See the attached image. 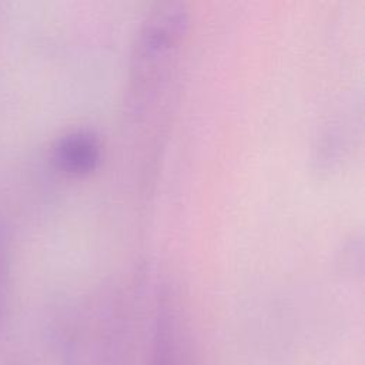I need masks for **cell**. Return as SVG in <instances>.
<instances>
[{"instance_id":"obj_1","label":"cell","mask_w":365,"mask_h":365,"mask_svg":"<svg viewBox=\"0 0 365 365\" xmlns=\"http://www.w3.org/2000/svg\"><path fill=\"white\" fill-rule=\"evenodd\" d=\"M123 311L103 307L67 322L57 336L61 365H134V338Z\"/></svg>"},{"instance_id":"obj_2","label":"cell","mask_w":365,"mask_h":365,"mask_svg":"<svg viewBox=\"0 0 365 365\" xmlns=\"http://www.w3.org/2000/svg\"><path fill=\"white\" fill-rule=\"evenodd\" d=\"M188 29L182 3H164L150 13L138 31L133 51V81L137 88L157 78L168 66Z\"/></svg>"},{"instance_id":"obj_3","label":"cell","mask_w":365,"mask_h":365,"mask_svg":"<svg viewBox=\"0 0 365 365\" xmlns=\"http://www.w3.org/2000/svg\"><path fill=\"white\" fill-rule=\"evenodd\" d=\"M147 365H201L188 325L167 295L158 299Z\"/></svg>"},{"instance_id":"obj_4","label":"cell","mask_w":365,"mask_h":365,"mask_svg":"<svg viewBox=\"0 0 365 365\" xmlns=\"http://www.w3.org/2000/svg\"><path fill=\"white\" fill-rule=\"evenodd\" d=\"M51 160L67 175H87L100 164V141L88 130L66 131L53 143Z\"/></svg>"},{"instance_id":"obj_5","label":"cell","mask_w":365,"mask_h":365,"mask_svg":"<svg viewBox=\"0 0 365 365\" xmlns=\"http://www.w3.org/2000/svg\"><path fill=\"white\" fill-rule=\"evenodd\" d=\"M13 231L0 212V335L10 314L13 295Z\"/></svg>"},{"instance_id":"obj_6","label":"cell","mask_w":365,"mask_h":365,"mask_svg":"<svg viewBox=\"0 0 365 365\" xmlns=\"http://www.w3.org/2000/svg\"><path fill=\"white\" fill-rule=\"evenodd\" d=\"M0 365H36L31 359L24 356H11L0 362Z\"/></svg>"}]
</instances>
